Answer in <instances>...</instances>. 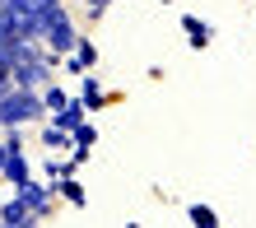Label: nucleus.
I'll return each instance as SVG.
<instances>
[{
    "mask_svg": "<svg viewBox=\"0 0 256 228\" xmlns=\"http://www.w3.org/2000/svg\"><path fill=\"white\" fill-rule=\"evenodd\" d=\"M14 196L24 200V210H28L38 224L47 219V214H52V205H56V191H52V186H42V182H33V177L19 182V186H14Z\"/></svg>",
    "mask_w": 256,
    "mask_h": 228,
    "instance_id": "nucleus-3",
    "label": "nucleus"
},
{
    "mask_svg": "<svg viewBox=\"0 0 256 228\" xmlns=\"http://www.w3.org/2000/svg\"><path fill=\"white\" fill-rule=\"evenodd\" d=\"M0 224H5V228H38V219L24 210V200H19V196L0 200Z\"/></svg>",
    "mask_w": 256,
    "mask_h": 228,
    "instance_id": "nucleus-4",
    "label": "nucleus"
},
{
    "mask_svg": "<svg viewBox=\"0 0 256 228\" xmlns=\"http://www.w3.org/2000/svg\"><path fill=\"white\" fill-rule=\"evenodd\" d=\"M84 5H88V19H102V14H108V5H112V0H84Z\"/></svg>",
    "mask_w": 256,
    "mask_h": 228,
    "instance_id": "nucleus-12",
    "label": "nucleus"
},
{
    "mask_svg": "<svg viewBox=\"0 0 256 228\" xmlns=\"http://www.w3.org/2000/svg\"><path fill=\"white\" fill-rule=\"evenodd\" d=\"M186 219H191L196 228H219V214H214L210 205H191V210H186Z\"/></svg>",
    "mask_w": 256,
    "mask_h": 228,
    "instance_id": "nucleus-9",
    "label": "nucleus"
},
{
    "mask_svg": "<svg viewBox=\"0 0 256 228\" xmlns=\"http://www.w3.org/2000/svg\"><path fill=\"white\" fill-rule=\"evenodd\" d=\"M5 154H10V144H5V140H0V168H5Z\"/></svg>",
    "mask_w": 256,
    "mask_h": 228,
    "instance_id": "nucleus-13",
    "label": "nucleus"
},
{
    "mask_svg": "<svg viewBox=\"0 0 256 228\" xmlns=\"http://www.w3.org/2000/svg\"><path fill=\"white\" fill-rule=\"evenodd\" d=\"M74 60H80V70H88V66H94V60H98V47H94V42H88V38H80V42H74V52H70Z\"/></svg>",
    "mask_w": 256,
    "mask_h": 228,
    "instance_id": "nucleus-10",
    "label": "nucleus"
},
{
    "mask_svg": "<svg viewBox=\"0 0 256 228\" xmlns=\"http://www.w3.org/2000/svg\"><path fill=\"white\" fill-rule=\"evenodd\" d=\"M0 5H5V0H0Z\"/></svg>",
    "mask_w": 256,
    "mask_h": 228,
    "instance_id": "nucleus-15",
    "label": "nucleus"
},
{
    "mask_svg": "<svg viewBox=\"0 0 256 228\" xmlns=\"http://www.w3.org/2000/svg\"><path fill=\"white\" fill-rule=\"evenodd\" d=\"M38 98H42V108H47V116H52V112H61L66 102H70V94H66L61 84H42V88H38Z\"/></svg>",
    "mask_w": 256,
    "mask_h": 228,
    "instance_id": "nucleus-7",
    "label": "nucleus"
},
{
    "mask_svg": "<svg viewBox=\"0 0 256 228\" xmlns=\"http://www.w3.org/2000/svg\"><path fill=\"white\" fill-rule=\"evenodd\" d=\"M74 42H80V28H74V19H70V10H66V5H56L52 24H47V33H42V47L56 52V56H70V52H74Z\"/></svg>",
    "mask_w": 256,
    "mask_h": 228,
    "instance_id": "nucleus-2",
    "label": "nucleus"
},
{
    "mask_svg": "<svg viewBox=\"0 0 256 228\" xmlns=\"http://www.w3.org/2000/svg\"><path fill=\"white\" fill-rule=\"evenodd\" d=\"M182 33H186L191 47H205V42H210V24L196 19V14H182Z\"/></svg>",
    "mask_w": 256,
    "mask_h": 228,
    "instance_id": "nucleus-6",
    "label": "nucleus"
},
{
    "mask_svg": "<svg viewBox=\"0 0 256 228\" xmlns=\"http://www.w3.org/2000/svg\"><path fill=\"white\" fill-rule=\"evenodd\" d=\"M126 228H140V224H126Z\"/></svg>",
    "mask_w": 256,
    "mask_h": 228,
    "instance_id": "nucleus-14",
    "label": "nucleus"
},
{
    "mask_svg": "<svg viewBox=\"0 0 256 228\" xmlns=\"http://www.w3.org/2000/svg\"><path fill=\"white\" fill-rule=\"evenodd\" d=\"M47 116V108H42V98L33 94V88H10L5 98H0V130H10V126H33V121Z\"/></svg>",
    "mask_w": 256,
    "mask_h": 228,
    "instance_id": "nucleus-1",
    "label": "nucleus"
},
{
    "mask_svg": "<svg viewBox=\"0 0 256 228\" xmlns=\"http://www.w3.org/2000/svg\"><path fill=\"white\" fill-rule=\"evenodd\" d=\"M80 102H84L88 112L102 108V84H98V74H84V98H80Z\"/></svg>",
    "mask_w": 256,
    "mask_h": 228,
    "instance_id": "nucleus-8",
    "label": "nucleus"
},
{
    "mask_svg": "<svg viewBox=\"0 0 256 228\" xmlns=\"http://www.w3.org/2000/svg\"><path fill=\"white\" fill-rule=\"evenodd\" d=\"M84 112H88L84 102H80V98H70V102H66L61 112H52V126H61V130H74V126L84 121Z\"/></svg>",
    "mask_w": 256,
    "mask_h": 228,
    "instance_id": "nucleus-5",
    "label": "nucleus"
},
{
    "mask_svg": "<svg viewBox=\"0 0 256 228\" xmlns=\"http://www.w3.org/2000/svg\"><path fill=\"white\" fill-rule=\"evenodd\" d=\"M42 144H47V149H70V130H61V126H42Z\"/></svg>",
    "mask_w": 256,
    "mask_h": 228,
    "instance_id": "nucleus-11",
    "label": "nucleus"
}]
</instances>
